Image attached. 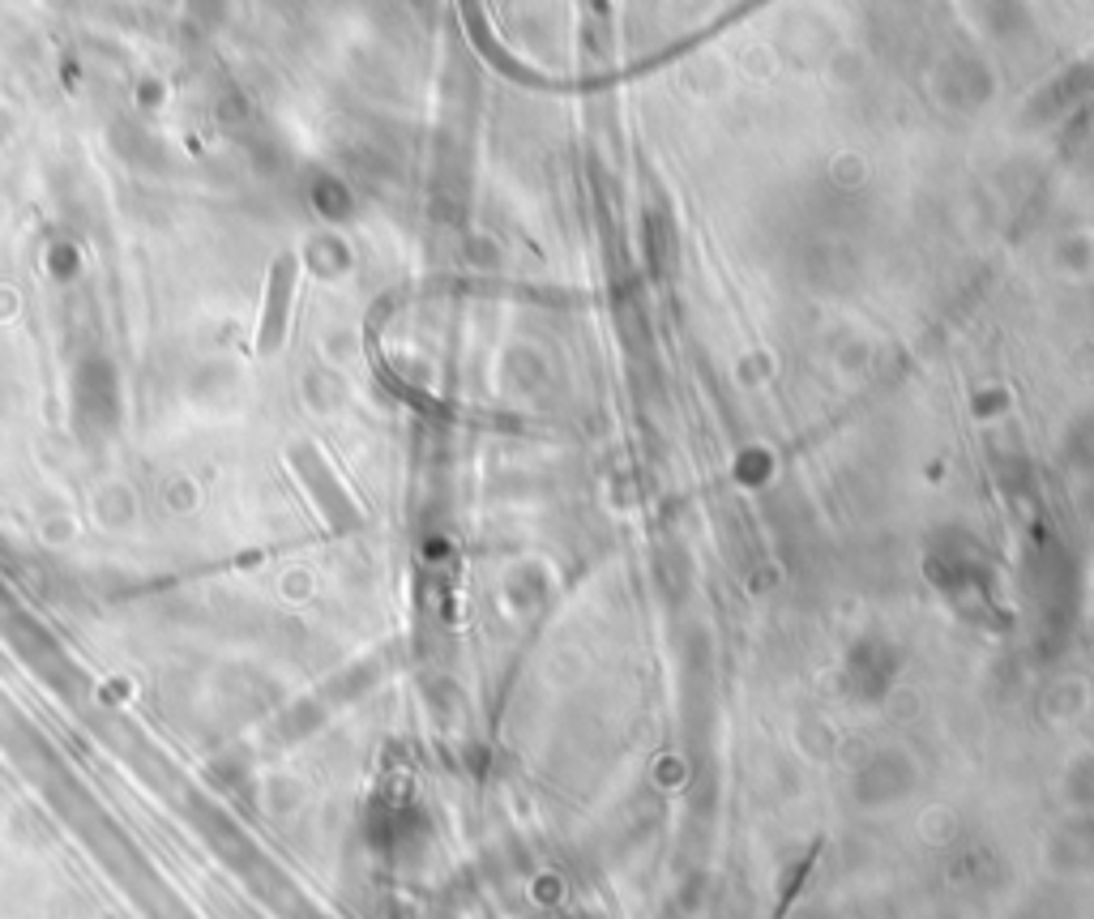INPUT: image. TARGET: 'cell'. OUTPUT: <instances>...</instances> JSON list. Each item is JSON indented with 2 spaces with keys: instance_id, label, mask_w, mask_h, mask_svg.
Listing matches in <instances>:
<instances>
[{
  "instance_id": "6da1fadb",
  "label": "cell",
  "mask_w": 1094,
  "mask_h": 919,
  "mask_svg": "<svg viewBox=\"0 0 1094 919\" xmlns=\"http://www.w3.org/2000/svg\"><path fill=\"white\" fill-rule=\"evenodd\" d=\"M292 287H295V266L292 257H283L266 283V304H262V325H257V352H274L287 334V308H292Z\"/></svg>"
}]
</instances>
